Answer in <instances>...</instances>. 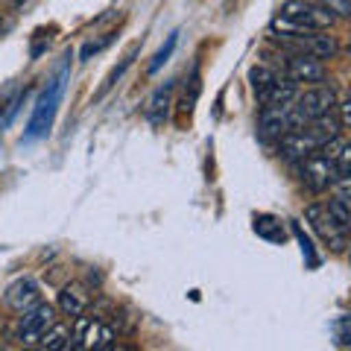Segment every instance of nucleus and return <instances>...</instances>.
<instances>
[{
	"label": "nucleus",
	"mask_w": 351,
	"mask_h": 351,
	"mask_svg": "<svg viewBox=\"0 0 351 351\" xmlns=\"http://www.w3.org/2000/svg\"><path fill=\"white\" fill-rule=\"evenodd\" d=\"M348 263H351V252H348Z\"/></svg>",
	"instance_id": "26"
},
{
	"label": "nucleus",
	"mask_w": 351,
	"mask_h": 351,
	"mask_svg": "<svg viewBox=\"0 0 351 351\" xmlns=\"http://www.w3.org/2000/svg\"><path fill=\"white\" fill-rule=\"evenodd\" d=\"M295 97H299V85H295L287 73H278L276 80H272L258 94V100H261V106H278V108H284V106H293Z\"/></svg>",
	"instance_id": "12"
},
{
	"label": "nucleus",
	"mask_w": 351,
	"mask_h": 351,
	"mask_svg": "<svg viewBox=\"0 0 351 351\" xmlns=\"http://www.w3.org/2000/svg\"><path fill=\"white\" fill-rule=\"evenodd\" d=\"M284 73L295 85H319L325 82V62L307 56V53H290L287 62H284Z\"/></svg>",
	"instance_id": "9"
},
{
	"label": "nucleus",
	"mask_w": 351,
	"mask_h": 351,
	"mask_svg": "<svg viewBox=\"0 0 351 351\" xmlns=\"http://www.w3.org/2000/svg\"><path fill=\"white\" fill-rule=\"evenodd\" d=\"M337 18L319 6L316 0H284L276 21L269 24L272 36H293V32H307V29H331Z\"/></svg>",
	"instance_id": "1"
},
{
	"label": "nucleus",
	"mask_w": 351,
	"mask_h": 351,
	"mask_svg": "<svg viewBox=\"0 0 351 351\" xmlns=\"http://www.w3.org/2000/svg\"><path fill=\"white\" fill-rule=\"evenodd\" d=\"M53 322H56V307L38 302L36 307H29V311H24V313L18 316L12 339H15L18 346H38L44 331H47Z\"/></svg>",
	"instance_id": "5"
},
{
	"label": "nucleus",
	"mask_w": 351,
	"mask_h": 351,
	"mask_svg": "<svg viewBox=\"0 0 351 351\" xmlns=\"http://www.w3.org/2000/svg\"><path fill=\"white\" fill-rule=\"evenodd\" d=\"M334 167H337V176H351V141H343V147L337 149Z\"/></svg>",
	"instance_id": "20"
},
{
	"label": "nucleus",
	"mask_w": 351,
	"mask_h": 351,
	"mask_svg": "<svg viewBox=\"0 0 351 351\" xmlns=\"http://www.w3.org/2000/svg\"><path fill=\"white\" fill-rule=\"evenodd\" d=\"M316 149H319V141H316L307 129L284 132V135L278 138V156L287 161V164H299L302 158H307Z\"/></svg>",
	"instance_id": "10"
},
{
	"label": "nucleus",
	"mask_w": 351,
	"mask_h": 351,
	"mask_svg": "<svg viewBox=\"0 0 351 351\" xmlns=\"http://www.w3.org/2000/svg\"><path fill=\"white\" fill-rule=\"evenodd\" d=\"M258 132L263 141H278L284 132H290V106H263L258 117Z\"/></svg>",
	"instance_id": "11"
},
{
	"label": "nucleus",
	"mask_w": 351,
	"mask_h": 351,
	"mask_svg": "<svg viewBox=\"0 0 351 351\" xmlns=\"http://www.w3.org/2000/svg\"><path fill=\"white\" fill-rule=\"evenodd\" d=\"M334 339L337 346H351V313H343L334 322Z\"/></svg>",
	"instance_id": "21"
},
{
	"label": "nucleus",
	"mask_w": 351,
	"mask_h": 351,
	"mask_svg": "<svg viewBox=\"0 0 351 351\" xmlns=\"http://www.w3.org/2000/svg\"><path fill=\"white\" fill-rule=\"evenodd\" d=\"M64 76H68V71H62L56 80H50V85L41 91L36 108H32V117L27 123V138L36 141V138H44L53 126V117H56L59 112V103H62V94H64Z\"/></svg>",
	"instance_id": "3"
},
{
	"label": "nucleus",
	"mask_w": 351,
	"mask_h": 351,
	"mask_svg": "<svg viewBox=\"0 0 351 351\" xmlns=\"http://www.w3.org/2000/svg\"><path fill=\"white\" fill-rule=\"evenodd\" d=\"M281 47L290 53H307L316 59H334L339 44L334 36H328V29H307V32H293V36H281Z\"/></svg>",
	"instance_id": "7"
},
{
	"label": "nucleus",
	"mask_w": 351,
	"mask_h": 351,
	"mask_svg": "<svg viewBox=\"0 0 351 351\" xmlns=\"http://www.w3.org/2000/svg\"><path fill=\"white\" fill-rule=\"evenodd\" d=\"M337 103H339V100H337V91H334V88L319 82V85H307L304 91H299L293 108L304 117V123H307V120H316V117H322V114H328V112H334Z\"/></svg>",
	"instance_id": "8"
},
{
	"label": "nucleus",
	"mask_w": 351,
	"mask_h": 351,
	"mask_svg": "<svg viewBox=\"0 0 351 351\" xmlns=\"http://www.w3.org/2000/svg\"><path fill=\"white\" fill-rule=\"evenodd\" d=\"M73 337H71V348H80V351H103V348H112L117 331L108 325L103 316H88V311L82 316L73 319Z\"/></svg>",
	"instance_id": "2"
},
{
	"label": "nucleus",
	"mask_w": 351,
	"mask_h": 351,
	"mask_svg": "<svg viewBox=\"0 0 351 351\" xmlns=\"http://www.w3.org/2000/svg\"><path fill=\"white\" fill-rule=\"evenodd\" d=\"M304 219L311 223V228L316 232V237H319L331 252H346L351 234L337 223L331 214H328L325 202H311V205H307V208H304Z\"/></svg>",
	"instance_id": "6"
},
{
	"label": "nucleus",
	"mask_w": 351,
	"mask_h": 351,
	"mask_svg": "<svg viewBox=\"0 0 351 351\" xmlns=\"http://www.w3.org/2000/svg\"><path fill=\"white\" fill-rule=\"evenodd\" d=\"M319 6H325L334 18H351V0H316Z\"/></svg>",
	"instance_id": "22"
},
{
	"label": "nucleus",
	"mask_w": 351,
	"mask_h": 351,
	"mask_svg": "<svg viewBox=\"0 0 351 351\" xmlns=\"http://www.w3.org/2000/svg\"><path fill=\"white\" fill-rule=\"evenodd\" d=\"M325 208H328V214H331L337 223L351 234V199H346V196L334 193L331 199H325Z\"/></svg>",
	"instance_id": "16"
},
{
	"label": "nucleus",
	"mask_w": 351,
	"mask_h": 351,
	"mask_svg": "<svg viewBox=\"0 0 351 351\" xmlns=\"http://www.w3.org/2000/svg\"><path fill=\"white\" fill-rule=\"evenodd\" d=\"M71 337H73V331H71V325H64V322H53L47 331H44V337H41V348H71Z\"/></svg>",
	"instance_id": "15"
},
{
	"label": "nucleus",
	"mask_w": 351,
	"mask_h": 351,
	"mask_svg": "<svg viewBox=\"0 0 351 351\" xmlns=\"http://www.w3.org/2000/svg\"><path fill=\"white\" fill-rule=\"evenodd\" d=\"M173 47H176V36H170V38H167V44H164V47L156 53V59H152V64H149V73H158V71H161V64L170 59Z\"/></svg>",
	"instance_id": "23"
},
{
	"label": "nucleus",
	"mask_w": 351,
	"mask_h": 351,
	"mask_svg": "<svg viewBox=\"0 0 351 351\" xmlns=\"http://www.w3.org/2000/svg\"><path fill=\"white\" fill-rule=\"evenodd\" d=\"M334 112H337V117H339V126H343V129H351V94L346 97L343 103H337Z\"/></svg>",
	"instance_id": "24"
},
{
	"label": "nucleus",
	"mask_w": 351,
	"mask_h": 351,
	"mask_svg": "<svg viewBox=\"0 0 351 351\" xmlns=\"http://www.w3.org/2000/svg\"><path fill=\"white\" fill-rule=\"evenodd\" d=\"M276 76H278L276 68H269V64H258V68L249 71V82H252V88H255V94H261L263 88L276 80Z\"/></svg>",
	"instance_id": "19"
},
{
	"label": "nucleus",
	"mask_w": 351,
	"mask_h": 351,
	"mask_svg": "<svg viewBox=\"0 0 351 351\" xmlns=\"http://www.w3.org/2000/svg\"><path fill=\"white\" fill-rule=\"evenodd\" d=\"M88 307H91V295H88V290L80 287V284H64L59 290V311L64 316L76 319V316H82Z\"/></svg>",
	"instance_id": "14"
},
{
	"label": "nucleus",
	"mask_w": 351,
	"mask_h": 351,
	"mask_svg": "<svg viewBox=\"0 0 351 351\" xmlns=\"http://www.w3.org/2000/svg\"><path fill=\"white\" fill-rule=\"evenodd\" d=\"M293 234H295V240H299V246H302V255H304V261H307V267L316 269V267H319V255H316V249H313V243H311V237L302 232V226L295 223V219H293Z\"/></svg>",
	"instance_id": "18"
},
{
	"label": "nucleus",
	"mask_w": 351,
	"mask_h": 351,
	"mask_svg": "<svg viewBox=\"0 0 351 351\" xmlns=\"http://www.w3.org/2000/svg\"><path fill=\"white\" fill-rule=\"evenodd\" d=\"M295 167H299V182L311 193H328L334 188V182L339 179L337 167H334V158L325 156V152H319V149L311 152L307 158H302Z\"/></svg>",
	"instance_id": "4"
},
{
	"label": "nucleus",
	"mask_w": 351,
	"mask_h": 351,
	"mask_svg": "<svg viewBox=\"0 0 351 351\" xmlns=\"http://www.w3.org/2000/svg\"><path fill=\"white\" fill-rule=\"evenodd\" d=\"M38 302H41V290H38V284L32 278L15 281L3 295V304L12 307L15 313H24V311H29V307H36Z\"/></svg>",
	"instance_id": "13"
},
{
	"label": "nucleus",
	"mask_w": 351,
	"mask_h": 351,
	"mask_svg": "<svg viewBox=\"0 0 351 351\" xmlns=\"http://www.w3.org/2000/svg\"><path fill=\"white\" fill-rule=\"evenodd\" d=\"M331 191L339 193V196H346V199H351V176H339Z\"/></svg>",
	"instance_id": "25"
},
{
	"label": "nucleus",
	"mask_w": 351,
	"mask_h": 351,
	"mask_svg": "<svg viewBox=\"0 0 351 351\" xmlns=\"http://www.w3.org/2000/svg\"><path fill=\"white\" fill-rule=\"evenodd\" d=\"M167 106H170V85L158 88L156 97H152V103H149V120L152 123H161V120L167 117Z\"/></svg>",
	"instance_id": "17"
}]
</instances>
